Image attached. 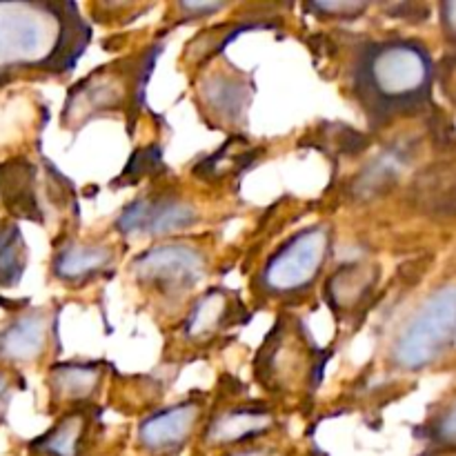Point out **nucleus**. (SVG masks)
<instances>
[{
	"mask_svg": "<svg viewBox=\"0 0 456 456\" xmlns=\"http://www.w3.org/2000/svg\"><path fill=\"white\" fill-rule=\"evenodd\" d=\"M92 34L69 0L0 3V87L65 78L85 56Z\"/></svg>",
	"mask_w": 456,
	"mask_h": 456,
	"instance_id": "obj_1",
	"label": "nucleus"
},
{
	"mask_svg": "<svg viewBox=\"0 0 456 456\" xmlns=\"http://www.w3.org/2000/svg\"><path fill=\"white\" fill-rule=\"evenodd\" d=\"M435 80V58L419 38H361L347 56L346 87L372 129L430 110Z\"/></svg>",
	"mask_w": 456,
	"mask_h": 456,
	"instance_id": "obj_2",
	"label": "nucleus"
},
{
	"mask_svg": "<svg viewBox=\"0 0 456 456\" xmlns=\"http://www.w3.org/2000/svg\"><path fill=\"white\" fill-rule=\"evenodd\" d=\"M163 43H151L141 52L127 53L123 58L107 62L89 71L67 92L62 105V129H83L101 116L123 114L132 127L138 111L145 107V92L154 67L159 62Z\"/></svg>",
	"mask_w": 456,
	"mask_h": 456,
	"instance_id": "obj_3",
	"label": "nucleus"
},
{
	"mask_svg": "<svg viewBox=\"0 0 456 456\" xmlns=\"http://www.w3.org/2000/svg\"><path fill=\"white\" fill-rule=\"evenodd\" d=\"M330 354L316 346L303 319L283 314L254 359V377L272 396L301 399L319 390Z\"/></svg>",
	"mask_w": 456,
	"mask_h": 456,
	"instance_id": "obj_4",
	"label": "nucleus"
},
{
	"mask_svg": "<svg viewBox=\"0 0 456 456\" xmlns=\"http://www.w3.org/2000/svg\"><path fill=\"white\" fill-rule=\"evenodd\" d=\"M456 338V288L448 279L432 288L403 319L387 347V363L419 374L448 361Z\"/></svg>",
	"mask_w": 456,
	"mask_h": 456,
	"instance_id": "obj_5",
	"label": "nucleus"
},
{
	"mask_svg": "<svg viewBox=\"0 0 456 456\" xmlns=\"http://www.w3.org/2000/svg\"><path fill=\"white\" fill-rule=\"evenodd\" d=\"M334 230L330 223H312L285 239L263 263L254 292L265 301H294L319 283L332 258Z\"/></svg>",
	"mask_w": 456,
	"mask_h": 456,
	"instance_id": "obj_6",
	"label": "nucleus"
},
{
	"mask_svg": "<svg viewBox=\"0 0 456 456\" xmlns=\"http://www.w3.org/2000/svg\"><path fill=\"white\" fill-rule=\"evenodd\" d=\"M129 274L138 289L156 303L178 305L208 274V254L185 240H163L136 254L129 263Z\"/></svg>",
	"mask_w": 456,
	"mask_h": 456,
	"instance_id": "obj_7",
	"label": "nucleus"
},
{
	"mask_svg": "<svg viewBox=\"0 0 456 456\" xmlns=\"http://www.w3.org/2000/svg\"><path fill=\"white\" fill-rule=\"evenodd\" d=\"M61 305H27L0 321V368L38 365L61 350Z\"/></svg>",
	"mask_w": 456,
	"mask_h": 456,
	"instance_id": "obj_8",
	"label": "nucleus"
},
{
	"mask_svg": "<svg viewBox=\"0 0 456 456\" xmlns=\"http://www.w3.org/2000/svg\"><path fill=\"white\" fill-rule=\"evenodd\" d=\"M196 205L176 190H154L129 200L116 216V232L125 239H165L196 227Z\"/></svg>",
	"mask_w": 456,
	"mask_h": 456,
	"instance_id": "obj_9",
	"label": "nucleus"
},
{
	"mask_svg": "<svg viewBox=\"0 0 456 456\" xmlns=\"http://www.w3.org/2000/svg\"><path fill=\"white\" fill-rule=\"evenodd\" d=\"M205 414L203 396H190L169 408L147 414L136 430L141 450L154 456H174L185 448L187 441L199 430Z\"/></svg>",
	"mask_w": 456,
	"mask_h": 456,
	"instance_id": "obj_10",
	"label": "nucleus"
},
{
	"mask_svg": "<svg viewBox=\"0 0 456 456\" xmlns=\"http://www.w3.org/2000/svg\"><path fill=\"white\" fill-rule=\"evenodd\" d=\"M249 314L243 301L232 289L214 285L205 289L187 310L181 325V338L190 346H208L240 323H248Z\"/></svg>",
	"mask_w": 456,
	"mask_h": 456,
	"instance_id": "obj_11",
	"label": "nucleus"
},
{
	"mask_svg": "<svg viewBox=\"0 0 456 456\" xmlns=\"http://www.w3.org/2000/svg\"><path fill=\"white\" fill-rule=\"evenodd\" d=\"M118 256L110 240L67 236L52 256V276L67 288H83L114 274Z\"/></svg>",
	"mask_w": 456,
	"mask_h": 456,
	"instance_id": "obj_12",
	"label": "nucleus"
},
{
	"mask_svg": "<svg viewBox=\"0 0 456 456\" xmlns=\"http://www.w3.org/2000/svg\"><path fill=\"white\" fill-rule=\"evenodd\" d=\"M252 96V80L234 67L209 69L199 83V101L208 110V118L223 127H245Z\"/></svg>",
	"mask_w": 456,
	"mask_h": 456,
	"instance_id": "obj_13",
	"label": "nucleus"
},
{
	"mask_svg": "<svg viewBox=\"0 0 456 456\" xmlns=\"http://www.w3.org/2000/svg\"><path fill=\"white\" fill-rule=\"evenodd\" d=\"M105 361H58L49 368L45 386L49 392V408L71 410L92 405L105 383Z\"/></svg>",
	"mask_w": 456,
	"mask_h": 456,
	"instance_id": "obj_14",
	"label": "nucleus"
},
{
	"mask_svg": "<svg viewBox=\"0 0 456 456\" xmlns=\"http://www.w3.org/2000/svg\"><path fill=\"white\" fill-rule=\"evenodd\" d=\"M276 421L279 419L274 410L258 401L230 405L214 412V417L205 426L203 441L209 448H239L274 430Z\"/></svg>",
	"mask_w": 456,
	"mask_h": 456,
	"instance_id": "obj_15",
	"label": "nucleus"
},
{
	"mask_svg": "<svg viewBox=\"0 0 456 456\" xmlns=\"http://www.w3.org/2000/svg\"><path fill=\"white\" fill-rule=\"evenodd\" d=\"M0 208L13 221H45L38 199V169L29 159H9L0 163Z\"/></svg>",
	"mask_w": 456,
	"mask_h": 456,
	"instance_id": "obj_16",
	"label": "nucleus"
},
{
	"mask_svg": "<svg viewBox=\"0 0 456 456\" xmlns=\"http://www.w3.org/2000/svg\"><path fill=\"white\" fill-rule=\"evenodd\" d=\"M101 410L94 405L65 410L45 435L29 444L34 456H83L89 435L101 419Z\"/></svg>",
	"mask_w": 456,
	"mask_h": 456,
	"instance_id": "obj_17",
	"label": "nucleus"
},
{
	"mask_svg": "<svg viewBox=\"0 0 456 456\" xmlns=\"http://www.w3.org/2000/svg\"><path fill=\"white\" fill-rule=\"evenodd\" d=\"M379 283V267L372 263H347L341 265L325 285L330 310L341 321L352 319L363 312L365 303L372 298V292Z\"/></svg>",
	"mask_w": 456,
	"mask_h": 456,
	"instance_id": "obj_18",
	"label": "nucleus"
},
{
	"mask_svg": "<svg viewBox=\"0 0 456 456\" xmlns=\"http://www.w3.org/2000/svg\"><path fill=\"white\" fill-rule=\"evenodd\" d=\"M29 265V248L13 218H0V289L18 288Z\"/></svg>",
	"mask_w": 456,
	"mask_h": 456,
	"instance_id": "obj_19",
	"label": "nucleus"
},
{
	"mask_svg": "<svg viewBox=\"0 0 456 456\" xmlns=\"http://www.w3.org/2000/svg\"><path fill=\"white\" fill-rule=\"evenodd\" d=\"M408 165V156L401 154L399 150H383L381 156L372 160V163L365 167L363 174H359L354 183V194L359 199H372V196L381 194L383 190L387 191V187L395 185L396 176L405 169Z\"/></svg>",
	"mask_w": 456,
	"mask_h": 456,
	"instance_id": "obj_20",
	"label": "nucleus"
},
{
	"mask_svg": "<svg viewBox=\"0 0 456 456\" xmlns=\"http://www.w3.org/2000/svg\"><path fill=\"white\" fill-rule=\"evenodd\" d=\"M454 399L450 396L445 403H439V410L430 414L428 423L423 426V436L430 441L432 445L441 450L454 448V435H456V419H454Z\"/></svg>",
	"mask_w": 456,
	"mask_h": 456,
	"instance_id": "obj_21",
	"label": "nucleus"
},
{
	"mask_svg": "<svg viewBox=\"0 0 456 456\" xmlns=\"http://www.w3.org/2000/svg\"><path fill=\"white\" fill-rule=\"evenodd\" d=\"M305 9L312 13H319L323 18H359L361 13L368 12L370 3H361V0H325V3H307Z\"/></svg>",
	"mask_w": 456,
	"mask_h": 456,
	"instance_id": "obj_22",
	"label": "nucleus"
},
{
	"mask_svg": "<svg viewBox=\"0 0 456 456\" xmlns=\"http://www.w3.org/2000/svg\"><path fill=\"white\" fill-rule=\"evenodd\" d=\"M25 387V379L18 370H4L0 368V423H4L16 392Z\"/></svg>",
	"mask_w": 456,
	"mask_h": 456,
	"instance_id": "obj_23",
	"label": "nucleus"
},
{
	"mask_svg": "<svg viewBox=\"0 0 456 456\" xmlns=\"http://www.w3.org/2000/svg\"><path fill=\"white\" fill-rule=\"evenodd\" d=\"M230 3H221V0H208V3H178L174 4L178 13H181V22L187 20H200V18H212L218 12H225Z\"/></svg>",
	"mask_w": 456,
	"mask_h": 456,
	"instance_id": "obj_24",
	"label": "nucleus"
},
{
	"mask_svg": "<svg viewBox=\"0 0 456 456\" xmlns=\"http://www.w3.org/2000/svg\"><path fill=\"white\" fill-rule=\"evenodd\" d=\"M454 12H456L454 0H448V3L441 4V22H444V29L450 40H454Z\"/></svg>",
	"mask_w": 456,
	"mask_h": 456,
	"instance_id": "obj_25",
	"label": "nucleus"
},
{
	"mask_svg": "<svg viewBox=\"0 0 456 456\" xmlns=\"http://www.w3.org/2000/svg\"><path fill=\"white\" fill-rule=\"evenodd\" d=\"M225 456H281V452L274 448H243V450H234V452Z\"/></svg>",
	"mask_w": 456,
	"mask_h": 456,
	"instance_id": "obj_26",
	"label": "nucleus"
},
{
	"mask_svg": "<svg viewBox=\"0 0 456 456\" xmlns=\"http://www.w3.org/2000/svg\"><path fill=\"white\" fill-rule=\"evenodd\" d=\"M29 305V298H7L0 294V310L4 312H18L22 307Z\"/></svg>",
	"mask_w": 456,
	"mask_h": 456,
	"instance_id": "obj_27",
	"label": "nucleus"
}]
</instances>
